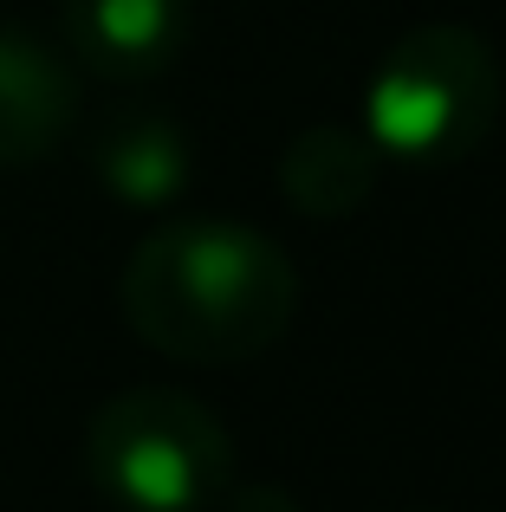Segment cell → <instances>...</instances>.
<instances>
[{"label": "cell", "mask_w": 506, "mask_h": 512, "mask_svg": "<svg viewBox=\"0 0 506 512\" xmlns=\"http://www.w3.org/2000/svg\"><path fill=\"white\" fill-rule=\"evenodd\" d=\"M117 305L143 344L176 363H247L292 331L299 273L260 227L189 214L137 240Z\"/></svg>", "instance_id": "1"}, {"label": "cell", "mask_w": 506, "mask_h": 512, "mask_svg": "<svg viewBox=\"0 0 506 512\" xmlns=\"http://www.w3.org/2000/svg\"><path fill=\"white\" fill-rule=\"evenodd\" d=\"M500 65L468 26H416L377 59L364 85V137L403 169H448L494 130Z\"/></svg>", "instance_id": "2"}, {"label": "cell", "mask_w": 506, "mask_h": 512, "mask_svg": "<svg viewBox=\"0 0 506 512\" xmlns=\"http://www.w3.org/2000/svg\"><path fill=\"white\" fill-rule=\"evenodd\" d=\"M85 474L124 512H208L234 487V441L182 389H124L85 428Z\"/></svg>", "instance_id": "3"}, {"label": "cell", "mask_w": 506, "mask_h": 512, "mask_svg": "<svg viewBox=\"0 0 506 512\" xmlns=\"http://www.w3.org/2000/svg\"><path fill=\"white\" fill-rule=\"evenodd\" d=\"M59 20L65 46L117 85L169 72L189 46V0H59Z\"/></svg>", "instance_id": "4"}, {"label": "cell", "mask_w": 506, "mask_h": 512, "mask_svg": "<svg viewBox=\"0 0 506 512\" xmlns=\"http://www.w3.org/2000/svg\"><path fill=\"white\" fill-rule=\"evenodd\" d=\"M78 117V78L46 39L0 26V169H33Z\"/></svg>", "instance_id": "5"}, {"label": "cell", "mask_w": 506, "mask_h": 512, "mask_svg": "<svg viewBox=\"0 0 506 512\" xmlns=\"http://www.w3.org/2000/svg\"><path fill=\"white\" fill-rule=\"evenodd\" d=\"M91 175L124 208H169L195 182V143L163 111H117L91 137Z\"/></svg>", "instance_id": "6"}, {"label": "cell", "mask_w": 506, "mask_h": 512, "mask_svg": "<svg viewBox=\"0 0 506 512\" xmlns=\"http://www.w3.org/2000/svg\"><path fill=\"white\" fill-rule=\"evenodd\" d=\"M377 143L351 124H312L279 150V195L312 221H351L377 188Z\"/></svg>", "instance_id": "7"}, {"label": "cell", "mask_w": 506, "mask_h": 512, "mask_svg": "<svg viewBox=\"0 0 506 512\" xmlns=\"http://www.w3.org/2000/svg\"><path fill=\"white\" fill-rule=\"evenodd\" d=\"M215 512H305V506L292 500V493H279V487H228Z\"/></svg>", "instance_id": "8"}]
</instances>
